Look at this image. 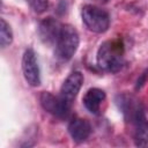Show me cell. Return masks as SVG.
<instances>
[{
    "label": "cell",
    "instance_id": "obj_13",
    "mask_svg": "<svg viewBox=\"0 0 148 148\" xmlns=\"http://www.w3.org/2000/svg\"><path fill=\"white\" fill-rule=\"evenodd\" d=\"M147 76H148V69H147V71H145V72L141 74V76L138 79V81H136V84H135V89H136V90H138V89H140V88H141V87L145 84Z\"/></svg>",
    "mask_w": 148,
    "mask_h": 148
},
{
    "label": "cell",
    "instance_id": "obj_7",
    "mask_svg": "<svg viewBox=\"0 0 148 148\" xmlns=\"http://www.w3.org/2000/svg\"><path fill=\"white\" fill-rule=\"evenodd\" d=\"M61 27L62 25L53 17H47L43 20L38 27V35L40 40L46 45L56 44L59 37Z\"/></svg>",
    "mask_w": 148,
    "mask_h": 148
},
{
    "label": "cell",
    "instance_id": "obj_12",
    "mask_svg": "<svg viewBox=\"0 0 148 148\" xmlns=\"http://www.w3.org/2000/svg\"><path fill=\"white\" fill-rule=\"evenodd\" d=\"M25 1L31 7V9L37 14L44 13L49 6V0H25Z\"/></svg>",
    "mask_w": 148,
    "mask_h": 148
},
{
    "label": "cell",
    "instance_id": "obj_1",
    "mask_svg": "<svg viewBox=\"0 0 148 148\" xmlns=\"http://www.w3.org/2000/svg\"><path fill=\"white\" fill-rule=\"evenodd\" d=\"M124 64V45L120 39L106 40L97 51V65L101 69L117 73Z\"/></svg>",
    "mask_w": 148,
    "mask_h": 148
},
{
    "label": "cell",
    "instance_id": "obj_9",
    "mask_svg": "<svg viewBox=\"0 0 148 148\" xmlns=\"http://www.w3.org/2000/svg\"><path fill=\"white\" fill-rule=\"evenodd\" d=\"M105 99V92L99 88H90L83 96V105L84 108L94 114H97L101 108L102 102Z\"/></svg>",
    "mask_w": 148,
    "mask_h": 148
},
{
    "label": "cell",
    "instance_id": "obj_10",
    "mask_svg": "<svg viewBox=\"0 0 148 148\" xmlns=\"http://www.w3.org/2000/svg\"><path fill=\"white\" fill-rule=\"evenodd\" d=\"M134 143L138 147L148 148V121L145 117V113L141 112L134 120Z\"/></svg>",
    "mask_w": 148,
    "mask_h": 148
},
{
    "label": "cell",
    "instance_id": "obj_4",
    "mask_svg": "<svg viewBox=\"0 0 148 148\" xmlns=\"http://www.w3.org/2000/svg\"><path fill=\"white\" fill-rule=\"evenodd\" d=\"M82 83H83V74L79 71L71 73L67 76V79L64 81L60 88L59 97L68 108L72 106L77 92L82 87Z\"/></svg>",
    "mask_w": 148,
    "mask_h": 148
},
{
    "label": "cell",
    "instance_id": "obj_5",
    "mask_svg": "<svg viewBox=\"0 0 148 148\" xmlns=\"http://www.w3.org/2000/svg\"><path fill=\"white\" fill-rule=\"evenodd\" d=\"M22 72L25 81L31 87H37L40 84L39 67L36 59V54L32 49H27L22 57Z\"/></svg>",
    "mask_w": 148,
    "mask_h": 148
},
{
    "label": "cell",
    "instance_id": "obj_8",
    "mask_svg": "<svg viewBox=\"0 0 148 148\" xmlns=\"http://www.w3.org/2000/svg\"><path fill=\"white\" fill-rule=\"evenodd\" d=\"M90 124L82 118H74L68 125V133L75 142H83L90 135Z\"/></svg>",
    "mask_w": 148,
    "mask_h": 148
},
{
    "label": "cell",
    "instance_id": "obj_3",
    "mask_svg": "<svg viewBox=\"0 0 148 148\" xmlns=\"http://www.w3.org/2000/svg\"><path fill=\"white\" fill-rule=\"evenodd\" d=\"M82 21L86 24V27L96 34L105 32L110 24V17L109 14L92 5H86L82 7L81 10Z\"/></svg>",
    "mask_w": 148,
    "mask_h": 148
},
{
    "label": "cell",
    "instance_id": "obj_2",
    "mask_svg": "<svg viewBox=\"0 0 148 148\" xmlns=\"http://www.w3.org/2000/svg\"><path fill=\"white\" fill-rule=\"evenodd\" d=\"M80 38L74 27L65 24L61 27L59 37L56 43V56L62 61H68L75 54L79 47Z\"/></svg>",
    "mask_w": 148,
    "mask_h": 148
},
{
    "label": "cell",
    "instance_id": "obj_6",
    "mask_svg": "<svg viewBox=\"0 0 148 148\" xmlns=\"http://www.w3.org/2000/svg\"><path fill=\"white\" fill-rule=\"evenodd\" d=\"M39 99H40V104H42L43 109L56 117L64 118L68 114V112L71 110V108H68L61 101V98L59 96L57 97V96L52 95L51 92H47V91L42 92Z\"/></svg>",
    "mask_w": 148,
    "mask_h": 148
},
{
    "label": "cell",
    "instance_id": "obj_14",
    "mask_svg": "<svg viewBox=\"0 0 148 148\" xmlns=\"http://www.w3.org/2000/svg\"><path fill=\"white\" fill-rule=\"evenodd\" d=\"M95 1H108V0H95Z\"/></svg>",
    "mask_w": 148,
    "mask_h": 148
},
{
    "label": "cell",
    "instance_id": "obj_11",
    "mask_svg": "<svg viewBox=\"0 0 148 148\" xmlns=\"http://www.w3.org/2000/svg\"><path fill=\"white\" fill-rule=\"evenodd\" d=\"M13 42V31L10 25L5 21V18L0 20V45L1 47H6L10 45Z\"/></svg>",
    "mask_w": 148,
    "mask_h": 148
}]
</instances>
